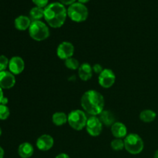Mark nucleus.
<instances>
[{
    "label": "nucleus",
    "mask_w": 158,
    "mask_h": 158,
    "mask_svg": "<svg viewBox=\"0 0 158 158\" xmlns=\"http://www.w3.org/2000/svg\"><path fill=\"white\" fill-rule=\"evenodd\" d=\"M80 102L83 109L91 116L100 115L104 110L105 100L103 95L94 89L86 91Z\"/></svg>",
    "instance_id": "1"
},
{
    "label": "nucleus",
    "mask_w": 158,
    "mask_h": 158,
    "mask_svg": "<svg viewBox=\"0 0 158 158\" xmlns=\"http://www.w3.org/2000/svg\"><path fill=\"white\" fill-rule=\"evenodd\" d=\"M67 17V10L60 2H52L44 9V19L50 27L60 28L63 26Z\"/></svg>",
    "instance_id": "2"
},
{
    "label": "nucleus",
    "mask_w": 158,
    "mask_h": 158,
    "mask_svg": "<svg viewBox=\"0 0 158 158\" xmlns=\"http://www.w3.org/2000/svg\"><path fill=\"white\" fill-rule=\"evenodd\" d=\"M29 34L35 41H43L49 36V29L45 23L40 21H32L29 28Z\"/></svg>",
    "instance_id": "3"
},
{
    "label": "nucleus",
    "mask_w": 158,
    "mask_h": 158,
    "mask_svg": "<svg viewBox=\"0 0 158 158\" xmlns=\"http://www.w3.org/2000/svg\"><path fill=\"white\" fill-rule=\"evenodd\" d=\"M124 149L129 154H139L143 151L144 143L143 139L137 134H129L124 138Z\"/></svg>",
    "instance_id": "4"
},
{
    "label": "nucleus",
    "mask_w": 158,
    "mask_h": 158,
    "mask_svg": "<svg viewBox=\"0 0 158 158\" xmlns=\"http://www.w3.org/2000/svg\"><path fill=\"white\" fill-rule=\"evenodd\" d=\"M89 12L84 4L75 2L70 5L67 9V15L72 21L76 23H82L87 19Z\"/></svg>",
    "instance_id": "5"
},
{
    "label": "nucleus",
    "mask_w": 158,
    "mask_h": 158,
    "mask_svg": "<svg viewBox=\"0 0 158 158\" xmlns=\"http://www.w3.org/2000/svg\"><path fill=\"white\" fill-rule=\"evenodd\" d=\"M87 120L86 113L80 110H74L68 114V123L75 131H82L86 127Z\"/></svg>",
    "instance_id": "6"
},
{
    "label": "nucleus",
    "mask_w": 158,
    "mask_h": 158,
    "mask_svg": "<svg viewBox=\"0 0 158 158\" xmlns=\"http://www.w3.org/2000/svg\"><path fill=\"white\" fill-rule=\"evenodd\" d=\"M86 129L91 137H98L103 131V123L97 116H91L86 122Z\"/></svg>",
    "instance_id": "7"
},
{
    "label": "nucleus",
    "mask_w": 158,
    "mask_h": 158,
    "mask_svg": "<svg viewBox=\"0 0 158 158\" xmlns=\"http://www.w3.org/2000/svg\"><path fill=\"white\" fill-rule=\"evenodd\" d=\"M98 81L100 86L105 89L110 88L115 83L116 75L110 69H104L99 74Z\"/></svg>",
    "instance_id": "8"
},
{
    "label": "nucleus",
    "mask_w": 158,
    "mask_h": 158,
    "mask_svg": "<svg viewBox=\"0 0 158 158\" xmlns=\"http://www.w3.org/2000/svg\"><path fill=\"white\" fill-rule=\"evenodd\" d=\"M74 46L69 42L64 41L60 43L56 49V54L61 60H66L73 57L74 54Z\"/></svg>",
    "instance_id": "9"
},
{
    "label": "nucleus",
    "mask_w": 158,
    "mask_h": 158,
    "mask_svg": "<svg viewBox=\"0 0 158 158\" xmlns=\"http://www.w3.org/2000/svg\"><path fill=\"white\" fill-rule=\"evenodd\" d=\"M15 84V77L9 71L5 70L0 72V87L2 89H11Z\"/></svg>",
    "instance_id": "10"
},
{
    "label": "nucleus",
    "mask_w": 158,
    "mask_h": 158,
    "mask_svg": "<svg viewBox=\"0 0 158 158\" xmlns=\"http://www.w3.org/2000/svg\"><path fill=\"white\" fill-rule=\"evenodd\" d=\"M25 69V62L20 56H13L9 60V71L14 75L22 73Z\"/></svg>",
    "instance_id": "11"
},
{
    "label": "nucleus",
    "mask_w": 158,
    "mask_h": 158,
    "mask_svg": "<svg viewBox=\"0 0 158 158\" xmlns=\"http://www.w3.org/2000/svg\"><path fill=\"white\" fill-rule=\"evenodd\" d=\"M54 145L53 137L49 134H43L36 140V147L40 151H49Z\"/></svg>",
    "instance_id": "12"
},
{
    "label": "nucleus",
    "mask_w": 158,
    "mask_h": 158,
    "mask_svg": "<svg viewBox=\"0 0 158 158\" xmlns=\"http://www.w3.org/2000/svg\"><path fill=\"white\" fill-rule=\"evenodd\" d=\"M111 133L115 138L123 139L127 135V127L121 122H115L111 126Z\"/></svg>",
    "instance_id": "13"
},
{
    "label": "nucleus",
    "mask_w": 158,
    "mask_h": 158,
    "mask_svg": "<svg viewBox=\"0 0 158 158\" xmlns=\"http://www.w3.org/2000/svg\"><path fill=\"white\" fill-rule=\"evenodd\" d=\"M93 67L89 63H83L80 66L78 69L79 77L83 81H88L93 77Z\"/></svg>",
    "instance_id": "14"
},
{
    "label": "nucleus",
    "mask_w": 158,
    "mask_h": 158,
    "mask_svg": "<svg viewBox=\"0 0 158 158\" xmlns=\"http://www.w3.org/2000/svg\"><path fill=\"white\" fill-rule=\"evenodd\" d=\"M34 154V148L29 142L21 143L18 148V154L21 158H30Z\"/></svg>",
    "instance_id": "15"
},
{
    "label": "nucleus",
    "mask_w": 158,
    "mask_h": 158,
    "mask_svg": "<svg viewBox=\"0 0 158 158\" xmlns=\"http://www.w3.org/2000/svg\"><path fill=\"white\" fill-rule=\"evenodd\" d=\"M31 21L30 18H29L26 15H19L17 17L14 21V25H15V29L19 31H25L26 29H29L30 26Z\"/></svg>",
    "instance_id": "16"
},
{
    "label": "nucleus",
    "mask_w": 158,
    "mask_h": 158,
    "mask_svg": "<svg viewBox=\"0 0 158 158\" xmlns=\"http://www.w3.org/2000/svg\"><path fill=\"white\" fill-rule=\"evenodd\" d=\"M99 116H100L99 119L102 122L103 125H105L106 127H111L116 122L114 114L110 110H103Z\"/></svg>",
    "instance_id": "17"
},
{
    "label": "nucleus",
    "mask_w": 158,
    "mask_h": 158,
    "mask_svg": "<svg viewBox=\"0 0 158 158\" xmlns=\"http://www.w3.org/2000/svg\"><path fill=\"white\" fill-rule=\"evenodd\" d=\"M52 121L56 126H63L68 122V115L63 112H56L52 115Z\"/></svg>",
    "instance_id": "18"
},
{
    "label": "nucleus",
    "mask_w": 158,
    "mask_h": 158,
    "mask_svg": "<svg viewBox=\"0 0 158 158\" xmlns=\"http://www.w3.org/2000/svg\"><path fill=\"white\" fill-rule=\"evenodd\" d=\"M157 117V114L152 110H143L140 114V119L144 123H151Z\"/></svg>",
    "instance_id": "19"
},
{
    "label": "nucleus",
    "mask_w": 158,
    "mask_h": 158,
    "mask_svg": "<svg viewBox=\"0 0 158 158\" xmlns=\"http://www.w3.org/2000/svg\"><path fill=\"white\" fill-rule=\"evenodd\" d=\"M30 19L32 21H40V19L44 18V9L35 6L29 12Z\"/></svg>",
    "instance_id": "20"
},
{
    "label": "nucleus",
    "mask_w": 158,
    "mask_h": 158,
    "mask_svg": "<svg viewBox=\"0 0 158 158\" xmlns=\"http://www.w3.org/2000/svg\"><path fill=\"white\" fill-rule=\"evenodd\" d=\"M65 66L68 69H72V70H76V69H79L80 65L77 59L73 58V57H70V58L65 60Z\"/></svg>",
    "instance_id": "21"
},
{
    "label": "nucleus",
    "mask_w": 158,
    "mask_h": 158,
    "mask_svg": "<svg viewBox=\"0 0 158 158\" xmlns=\"http://www.w3.org/2000/svg\"><path fill=\"white\" fill-rule=\"evenodd\" d=\"M111 148L115 151H120L124 148V140L123 139L115 138L111 141Z\"/></svg>",
    "instance_id": "22"
},
{
    "label": "nucleus",
    "mask_w": 158,
    "mask_h": 158,
    "mask_svg": "<svg viewBox=\"0 0 158 158\" xmlns=\"http://www.w3.org/2000/svg\"><path fill=\"white\" fill-rule=\"evenodd\" d=\"M10 115L9 108L6 105L0 104V120H5L9 118Z\"/></svg>",
    "instance_id": "23"
},
{
    "label": "nucleus",
    "mask_w": 158,
    "mask_h": 158,
    "mask_svg": "<svg viewBox=\"0 0 158 158\" xmlns=\"http://www.w3.org/2000/svg\"><path fill=\"white\" fill-rule=\"evenodd\" d=\"M9 60L6 56L0 55V72L6 70L7 67H9Z\"/></svg>",
    "instance_id": "24"
},
{
    "label": "nucleus",
    "mask_w": 158,
    "mask_h": 158,
    "mask_svg": "<svg viewBox=\"0 0 158 158\" xmlns=\"http://www.w3.org/2000/svg\"><path fill=\"white\" fill-rule=\"evenodd\" d=\"M32 2L35 5V6H38L40 8H46L48 6L49 0H32Z\"/></svg>",
    "instance_id": "25"
},
{
    "label": "nucleus",
    "mask_w": 158,
    "mask_h": 158,
    "mask_svg": "<svg viewBox=\"0 0 158 158\" xmlns=\"http://www.w3.org/2000/svg\"><path fill=\"white\" fill-rule=\"evenodd\" d=\"M103 69H103V66H102L100 64H98V63L94 65V66H93V71L97 74L101 73L102 71H103Z\"/></svg>",
    "instance_id": "26"
},
{
    "label": "nucleus",
    "mask_w": 158,
    "mask_h": 158,
    "mask_svg": "<svg viewBox=\"0 0 158 158\" xmlns=\"http://www.w3.org/2000/svg\"><path fill=\"white\" fill-rule=\"evenodd\" d=\"M59 1L64 6H70V5L75 3L76 0H59Z\"/></svg>",
    "instance_id": "27"
},
{
    "label": "nucleus",
    "mask_w": 158,
    "mask_h": 158,
    "mask_svg": "<svg viewBox=\"0 0 158 158\" xmlns=\"http://www.w3.org/2000/svg\"><path fill=\"white\" fill-rule=\"evenodd\" d=\"M55 158H70L69 156L67 154H65V153H61V154H59L58 155H56V157Z\"/></svg>",
    "instance_id": "28"
},
{
    "label": "nucleus",
    "mask_w": 158,
    "mask_h": 158,
    "mask_svg": "<svg viewBox=\"0 0 158 158\" xmlns=\"http://www.w3.org/2000/svg\"><path fill=\"white\" fill-rule=\"evenodd\" d=\"M8 102H9V100H8L7 97H4L2 98V102H1V104L2 105H6L8 103Z\"/></svg>",
    "instance_id": "29"
},
{
    "label": "nucleus",
    "mask_w": 158,
    "mask_h": 158,
    "mask_svg": "<svg viewBox=\"0 0 158 158\" xmlns=\"http://www.w3.org/2000/svg\"><path fill=\"white\" fill-rule=\"evenodd\" d=\"M4 155H5L4 149H3V148L0 146V158L4 157Z\"/></svg>",
    "instance_id": "30"
},
{
    "label": "nucleus",
    "mask_w": 158,
    "mask_h": 158,
    "mask_svg": "<svg viewBox=\"0 0 158 158\" xmlns=\"http://www.w3.org/2000/svg\"><path fill=\"white\" fill-rule=\"evenodd\" d=\"M4 97V94H3V91H2V89L1 87H0V104H1V102H2V98Z\"/></svg>",
    "instance_id": "31"
},
{
    "label": "nucleus",
    "mask_w": 158,
    "mask_h": 158,
    "mask_svg": "<svg viewBox=\"0 0 158 158\" xmlns=\"http://www.w3.org/2000/svg\"><path fill=\"white\" fill-rule=\"evenodd\" d=\"M89 0H78V2L82 3V4H86V3L89 2Z\"/></svg>",
    "instance_id": "32"
},
{
    "label": "nucleus",
    "mask_w": 158,
    "mask_h": 158,
    "mask_svg": "<svg viewBox=\"0 0 158 158\" xmlns=\"http://www.w3.org/2000/svg\"><path fill=\"white\" fill-rule=\"evenodd\" d=\"M154 158H158V150H157V151H155V153H154Z\"/></svg>",
    "instance_id": "33"
},
{
    "label": "nucleus",
    "mask_w": 158,
    "mask_h": 158,
    "mask_svg": "<svg viewBox=\"0 0 158 158\" xmlns=\"http://www.w3.org/2000/svg\"><path fill=\"white\" fill-rule=\"evenodd\" d=\"M2 131L1 127H0V137H1V135H2Z\"/></svg>",
    "instance_id": "34"
}]
</instances>
